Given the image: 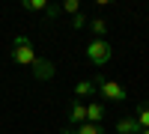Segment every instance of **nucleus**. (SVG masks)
Returning <instances> with one entry per match:
<instances>
[{"instance_id": "obj_1", "label": "nucleus", "mask_w": 149, "mask_h": 134, "mask_svg": "<svg viewBox=\"0 0 149 134\" xmlns=\"http://www.w3.org/2000/svg\"><path fill=\"white\" fill-rule=\"evenodd\" d=\"M12 63H18V66H33L36 63V51H33L27 36H15L12 39Z\"/></svg>"}, {"instance_id": "obj_2", "label": "nucleus", "mask_w": 149, "mask_h": 134, "mask_svg": "<svg viewBox=\"0 0 149 134\" xmlns=\"http://www.w3.org/2000/svg\"><path fill=\"white\" fill-rule=\"evenodd\" d=\"M110 57H113V51H110V45H107L104 39H93L90 45H86V60H90L93 66L110 63Z\"/></svg>"}, {"instance_id": "obj_3", "label": "nucleus", "mask_w": 149, "mask_h": 134, "mask_svg": "<svg viewBox=\"0 0 149 134\" xmlns=\"http://www.w3.org/2000/svg\"><path fill=\"white\" fill-rule=\"evenodd\" d=\"M98 92H102L104 95V99H110V101H122V99H125V87H122V83H116V81H102V83H98Z\"/></svg>"}, {"instance_id": "obj_4", "label": "nucleus", "mask_w": 149, "mask_h": 134, "mask_svg": "<svg viewBox=\"0 0 149 134\" xmlns=\"http://www.w3.org/2000/svg\"><path fill=\"white\" fill-rule=\"evenodd\" d=\"M30 69H33V78H36V81H51V78L57 75L54 63H51V60H45V57H36V63H33Z\"/></svg>"}, {"instance_id": "obj_5", "label": "nucleus", "mask_w": 149, "mask_h": 134, "mask_svg": "<svg viewBox=\"0 0 149 134\" xmlns=\"http://www.w3.org/2000/svg\"><path fill=\"white\" fill-rule=\"evenodd\" d=\"M69 119H72V125H84L86 122V104L81 99H74L69 104Z\"/></svg>"}, {"instance_id": "obj_6", "label": "nucleus", "mask_w": 149, "mask_h": 134, "mask_svg": "<svg viewBox=\"0 0 149 134\" xmlns=\"http://www.w3.org/2000/svg\"><path fill=\"white\" fill-rule=\"evenodd\" d=\"M143 128L137 125V119L134 116H119L116 119V134H140Z\"/></svg>"}, {"instance_id": "obj_7", "label": "nucleus", "mask_w": 149, "mask_h": 134, "mask_svg": "<svg viewBox=\"0 0 149 134\" xmlns=\"http://www.w3.org/2000/svg\"><path fill=\"white\" fill-rule=\"evenodd\" d=\"M63 134H104L102 125H93V122H84V125H66Z\"/></svg>"}, {"instance_id": "obj_8", "label": "nucleus", "mask_w": 149, "mask_h": 134, "mask_svg": "<svg viewBox=\"0 0 149 134\" xmlns=\"http://www.w3.org/2000/svg\"><path fill=\"white\" fill-rule=\"evenodd\" d=\"M98 119H104V107L98 101H90V104H86V122L98 125Z\"/></svg>"}, {"instance_id": "obj_9", "label": "nucleus", "mask_w": 149, "mask_h": 134, "mask_svg": "<svg viewBox=\"0 0 149 134\" xmlns=\"http://www.w3.org/2000/svg\"><path fill=\"white\" fill-rule=\"evenodd\" d=\"M86 27L93 30V39H104V33H107V21H104V18H93V21H86Z\"/></svg>"}, {"instance_id": "obj_10", "label": "nucleus", "mask_w": 149, "mask_h": 134, "mask_svg": "<svg viewBox=\"0 0 149 134\" xmlns=\"http://www.w3.org/2000/svg\"><path fill=\"white\" fill-rule=\"evenodd\" d=\"M134 119H137L140 128H149V99L137 104V116H134Z\"/></svg>"}, {"instance_id": "obj_11", "label": "nucleus", "mask_w": 149, "mask_h": 134, "mask_svg": "<svg viewBox=\"0 0 149 134\" xmlns=\"http://www.w3.org/2000/svg\"><path fill=\"white\" fill-rule=\"evenodd\" d=\"M98 87H95V81H78V87H74V95L78 99H84V95H93Z\"/></svg>"}, {"instance_id": "obj_12", "label": "nucleus", "mask_w": 149, "mask_h": 134, "mask_svg": "<svg viewBox=\"0 0 149 134\" xmlns=\"http://www.w3.org/2000/svg\"><path fill=\"white\" fill-rule=\"evenodd\" d=\"M27 12H48V0H21Z\"/></svg>"}, {"instance_id": "obj_13", "label": "nucleus", "mask_w": 149, "mask_h": 134, "mask_svg": "<svg viewBox=\"0 0 149 134\" xmlns=\"http://www.w3.org/2000/svg\"><path fill=\"white\" fill-rule=\"evenodd\" d=\"M60 9L69 12V15H78V12H81V3H78V0H63V6H60Z\"/></svg>"}, {"instance_id": "obj_14", "label": "nucleus", "mask_w": 149, "mask_h": 134, "mask_svg": "<svg viewBox=\"0 0 149 134\" xmlns=\"http://www.w3.org/2000/svg\"><path fill=\"white\" fill-rule=\"evenodd\" d=\"M72 27H74V30L86 27V15H84V12H78V15H72Z\"/></svg>"}, {"instance_id": "obj_15", "label": "nucleus", "mask_w": 149, "mask_h": 134, "mask_svg": "<svg viewBox=\"0 0 149 134\" xmlns=\"http://www.w3.org/2000/svg\"><path fill=\"white\" fill-rule=\"evenodd\" d=\"M60 12H63V9H60V6H48V12H45V15H48V18H57Z\"/></svg>"}, {"instance_id": "obj_16", "label": "nucleus", "mask_w": 149, "mask_h": 134, "mask_svg": "<svg viewBox=\"0 0 149 134\" xmlns=\"http://www.w3.org/2000/svg\"><path fill=\"white\" fill-rule=\"evenodd\" d=\"M140 134H149V128H143V131H140Z\"/></svg>"}]
</instances>
